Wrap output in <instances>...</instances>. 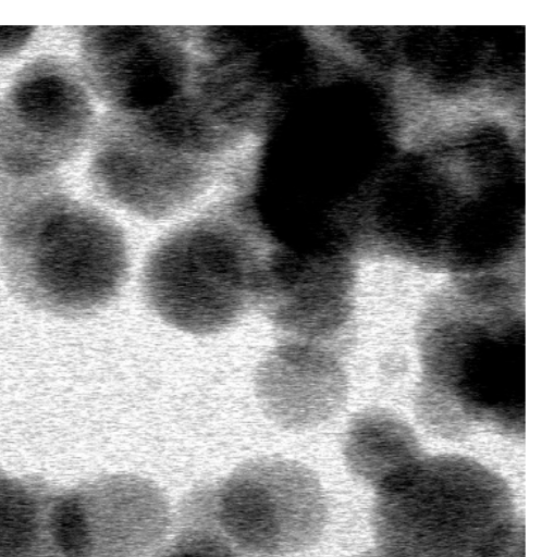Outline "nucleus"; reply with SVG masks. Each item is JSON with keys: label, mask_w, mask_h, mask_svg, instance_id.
Wrapping results in <instances>:
<instances>
[{"label": "nucleus", "mask_w": 554, "mask_h": 557, "mask_svg": "<svg viewBox=\"0 0 554 557\" xmlns=\"http://www.w3.org/2000/svg\"><path fill=\"white\" fill-rule=\"evenodd\" d=\"M259 252L251 225L213 220L186 225L148 256L141 280L145 300L183 332L218 333L255 307Z\"/></svg>", "instance_id": "20e7f679"}, {"label": "nucleus", "mask_w": 554, "mask_h": 557, "mask_svg": "<svg viewBox=\"0 0 554 557\" xmlns=\"http://www.w3.org/2000/svg\"><path fill=\"white\" fill-rule=\"evenodd\" d=\"M256 387L264 410L285 428H306L333 416L347 394L334 350L282 341L259 366Z\"/></svg>", "instance_id": "6e6552de"}, {"label": "nucleus", "mask_w": 554, "mask_h": 557, "mask_svg": "<svg viewBox=\"0 0 554 557\" xmlns=\"http://www.w3.org/2000/svg\"><path fill=\"white\" fill-rule=\"evenodd\" d=\"M517 518L498 473L439 455L421 457L376 491L371 523L387 557H488Z\"/></svg>", "instance_id": "7ed1b4c3"}, {"label": "nucleus", "mask_w": 554, "mask_h": 557, "mask_svg": "<svg viewBox=\"0 0 554 557\" xmlns=\"http://www.w3.org/2000/svg\"><path fill=\"white\" fill-rule=\"evenodd\" d=\"M35 27L0 26V59L19 53L33 38Z\"/></svg>", "instance_id": "9b49d317"}, {"label": "nucleus", "mask_w": 554, "mask_h": 557, "mask_svg": "<svg viewBox=\"0 0 554 557\" xmlns=\"http://www.w3.org/2000/svg\"><path fill=\"white\" fill-rule=\"evenodd\" d=\"M214 522L242 557H281L311 546L328 517L315 473L279 458L247 462L208 485Z\"/></svg>", "instance_id": "39448f33"}, {"label": "nucleus", "mask_w": 554, "mask_h": 557, "mask_svg": "<svg viewBox=\"0 0 554 557\" xmlns=\"http://www.w3.org/2000/svg\"><path fill=\"white\" fill-rule=\"evenodd\" d=\"M167 506L143 479L103 475L61 488L51 532L60 557H140L158 541Z\"/></svg>", "instance_id": "0eeeda50"}, {"label": "nucleus", "mask_w": 554, "mask_h": 557, "mask_svg": "<svg viewBox=\"0 0 554 557\" xmlns=\"http://www.w3.org/2000/svg\"><path fill=\"white\" fill-rule=\"evenodd\" d=\"M176 534L155 557H242L201 505L183 502Z\"/></svg>", "instance_id": "9d476101"}, {"label": "nucleus", "mask_w": 554, "mask_h": 557, "mask_svg": "<svg viewBox=\"0 0 554 557\" xmlns=\"http://www.w3.org/2000/svg\"><path fill=\"white\" fill-rule=\"evenodd\" d=\"M343 453L349 470L374 491L424 456L413 429L382 409L356 416Z\"/></svg>", "instance_id": "1a4fd4ad"}, {"label": "nucleus", "mask_w": 554, "mask_h": 557, "mask_svg": "<svg viewBox=\"0 0 554 557\" xmlns=\"http://www.w3.org/2000/svg\"><path fill=\"white\" fill-rule=\"evenodd\" d=\"M418 345L415 408L427 429L451 440L481 424L524 436V274L454 277L423 309Z\"/></svg>", "instance_id": "f257e3e1"}, {"label": "nucleus", "mask_w": 554, "mask_h": 557, "mask_svg": "<svg viewBox=\"0 0 554 557\" xmlns=\"http://www.w3.org/2000/svg\"><path fill=\"white\" fill-rule=\"evenodd\" d=\"M0 273L27 307L82 318L108 306L127 275L121 228L64 188L44 198L1 237Z\"/></svg>", "instance_id": "f03ea898"}, {"label": "nucleus", "mask_w": 554, "mask_h": 557, "mask_svg": "<svg viewBox=\"0 0 554 557\" xmlns=\"http://www.w3.org/2000/svg\"><path fill=\"white\" fill-rule=\"evenodd\" d=\"M488 557H525V527L520 517Z\"/></svg>", "instance_id": "f8f14e48"}, {"label": "nucleus", "mask_w": 554, "mask_h": 557, "mask_svg": "<svg viewBox=\"0 0 554 557\" xmlns=\"http://www.w3.org/2000/svg\"><path fill=\"white\" fill-rule=\"evenodd\" d=\"M356 557H387L385 554H383L381 550H369L367 553H364Z\"/></svg>", "instance_id": "ddd939ff"}, {"label": "nucleus", "mask_w": 554, "mask_h": 557, "mask_svg": "<svg viewBox=\"0 0 554 557\" xmlns=\"http://www.w3.org/2000/svg\"><path fill=\"white\" fill-rule=\"evenodd\" d=\"M82 72L42 55L22 67L0 98V172L42 176L70 161L93 126Z\"/></svg>", "instance_id": "423d86ee"}]
</instances>
